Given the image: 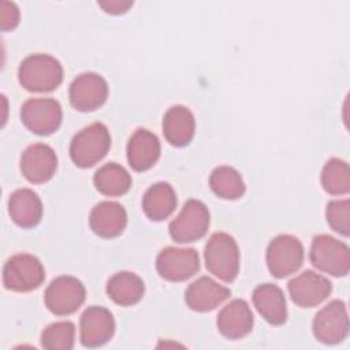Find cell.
<instances>
[{
  "label": "cell",
  "instance_id": "obj_1",
  "mask_svg": "<svg viewBox=\"0 0 350 350\" xmlns=\"http://www.w3.org/2000/svg\"><path fill=\"white\" fill-rule=\"evenodd\" d=\"M19 83L29 92L45 93L59 88L63 81V67L49 55L27 56L18 70Z\"/></svg>",
  "mask_w": 350,
  "mask_h": 350
},
{
  "label": "cell",
  "instance_id": "obj_2",
  "mask_svg": "<svg viewBox=\"0 0 350 350\" xmlns=\"http://www.w3.org/2000/svg\"><path fill=\"white\" fill-rule=\"evenodd\" d=\"M206 269L223 282H232L239 272V250L235 239L226 232H215L205 245Z\"/></svg>",
  "mask_w": 350,
  "mask_h": 350
},
{
  "label": "cell",
  "instance_id": "obj_3",
  "mask_svg": "<svg viewBox=\"0 0 350 350\" xmlns=\"http://www.w3.org/2000/svg\"><path fill=\"white\" fill-rule=\"evenodd\" d=\"M111 135L105 124L93 123L77 133L70 144V156L77 167L89 168L105 157Z\"/></svg>",
  "mask_w": 350,
  "mask_h": 350
},
{
  "label": "cell",
  "instance_id": "obj_4",
  "mask_svg": "<svg viewBox=\"0 0 350 350\" xmlns=\"http://www.w3.org/2000/svg\"><path fill=\"white\" fill-rule=\"evenodd\" d=\"M309 257L317 269L332 276H346L350 271L349 246L331 235H316Z\"/></svg>",
  "mask_w": 350,
  "mask_h": 350
},
{
  "label": "cell",
  "instance_id": "obj_5",
  "mask_svg": "<svg viewBox=\"0 0 350 350\" xmlns=\"http://www.w3.org/2000/svg\"><path fill=\"white\" fill-rule=\"evenodd\" d=\"M45 279V269L41 261L27 253L15 254L3 268L4 287L18 293H27L38 288Z\"/></svg>",
  "mask_w": 350,
  "mask_h": 350
},
{
  "label": "cell",
  "instance_id": "obj_6",
  "mask_svg": "<svg viewBox=\"0 0 350 350\" xmlns=\"http://www.w3.org/2000/svg\"><path fill=\"white\" fill-rule=\"evenodd\" d=\"M304 261V246L293 235H278L267 249V265L272 276L283 279L299 269Z\"/></svg>",
  "mask_w": 350,
  "mask_h": 350
},
{
  "label": "cell",
  "instance_id": "obj_7",
  "mask_svg": "<svg viewBox=\"0 0 350 350\" xmlns=\"http://www.w3.org/2000/svg\"><path fill=\"white\" fill-rule=\"evenodd\" d=\"M85 297L83 284L68 275L53 279L44 294L46 308L56 316H68L77 312L85 302Z\"/></svg>",
  "mask_w": 350,
  "mask_h": 350
},
{
  "label": "cell",
  "instance_id": "obj_8",
  "mask_svg": "<svg viewBox=\"0 0 350 350\" xmlns=\"http://www.w3.org/2000/svg\"><path fill=\"white\" fill-rule=\"evenodd\" d=\"M209 227V211L204 202L189 200L179 215L170 223V235L178 243H190L201 239Z\"/></svg>",
  "mask_w": 350,
  "mask_h": 350
},
{
  "label": "cell",
  "instance_id": "obj_9",
  "mask_svg": "<svg viewBox=\"0 0 350 350\" xmlns=\"http://www.w3.org/2000/svg\"><path fill=\"white\" fill-rule=\"evenodd\" d=\"M314 338L324 345H336L349 335V316L343 301L335 299L321 308L312 324Z\"/></svg>",
  "mask_w": 350,
  "mask_h": 350
},
{
  "label": "cell",
  "instance_id": "obj_10",
  "mask_svg": "<svg viewBox=\"0 0 350 350\" xmlns=\"http://www.w3.org/2000/svg\"><path fill=\"white\" fill-rule=\"evenodd\" d=\"M62 107L53 98H30L21 108L23 124L37 135H49L62 124Z\"/></svg>",
  "mask_w": 350,
  "mask_h": 350
},
{
  "label": "cell",
  "instance_id": "obj_11",
  "mask_svg": "<svg viewBox=\"0 0 350 350\" xmlns=\"http://www.w3.org/2000/svg\"><path fill=\"white\" fill-rule=\"evenodd\" d=\"M156 269L165 280L183 282L197 273L200 269V257L193 247L168 246L159 253Z\"/></svg>",
  "mask_w": 350,
  "mask_h": 350
},
{
  "label": "cell",
  "instance_id": "obj_12",
  "mask_svg": "<svg viewBox=\"0 0 350 350\" xmlns=\"http://www.w3.org/2000/svg\"><path fill=\"white\" fill-rule=\"evenodd\" d=\"M108 97L107 81L96 72H83L70 85V103L79 112L100 108Z\"/></svg>",
  "mask_w": 350,
  "mask_h": 350
},
{
  "label": "cell",
  "instance_id": "obj_13",
  "mask_svg": "<svg viewBox=\"0 0 350 350\" xmlns=\"http://www.w3.org/2000/svg\"><path fill=\"white\" fill-rule=\"evenodd\" d=\"M332 283L323 275L313 271H304L288 282L291 301L301 308H313L328 298Z\"/></svg>",
  "mask_w": 350,
  "mask_h": 350
},
{
  "label": "cell",
  "instance_id": "obj_14",
  "mask_svg": "<svg viewBox=\"0 0 350 350\" xmlns=\"http://www.w3.org/2000/svg\"><path fill=\"white\" fill-rule=\"evenodd\" d=\"M115 332L112 313L103 306L88 308L79 321V339L85 347H98L109 342Z\"/></svg>",
  "mask_w": 350,
  "mask_h": 350
},
{
  "label": "cell",
  "instance_id": "obj_15",
  "mask_svg": "<svg viewBox=\"0 0 350 350\" xmlns=\"http://www.w3.org/2000/svg\"><path fill=\"white\" fill-rule=\"evenodd\" d=\"M57 157L46 144H33L21 157V171L30 183H45L56 172Z\"/></svg>",
  "mask_w": 350,
  "mask_h": 350
},
{
  "label": "cell",
  "instance_id": "obj_16",
  "mask_svg": "<svg viewBox=\"0 0 350 350\" xmlns=\"http://www.w3.org/2000/svg\"><path fill=\"white\" fill-rule=\"evenodd\" d=\"M217 329L227 339H242L252 332L254 317L243 299H232L217 314Z\"/></svg>",
  "mask_w": 350,
  "mask_h": 350
},
{
  "label": "cell",
  "instance_id": "obj_17",
  "mask_svg": "<svg viewBox=\"0 0 350 350\" xmlns=\"http://www.w3.org/2000/svg\"><path fill=\"white\" fill-rule=\"evenodd\" d=\"M230 295V288L208 276H201L189 284L185 291V301L196 312H209L216 309Z\"/></svg>",
  "mask_w": 350,
  "mask_h": 350
},
{
  "label": "cell",
  "instance_id": "obj_18",
  "mask_svg": "<svg viewBox=\"0 0 350 350\" xmlns=\"http://www.w3.org/2000/svg\"><path fill=\"white\" fill-rule=\"evenodd\" d=\"M160 157V141L146 129H137L127 144V160L134 171L152 168Z\"/></svg>",
  "mask_w": 350,
  "mask_h": 350
},
{
  "label": "cell",
  "instance_id": "obj_19",
  "mask_svg": "<svg viewBox=\"0 0 350 350\" xmlns=\"http://www.w3.org/2000/svg\"><path fill=\"white\" fill-rule=\"evenodd\" d=\"M89 223L96 235L101 238H115L126 228L127 213L120 204L103 201L92 209Z\"/></svg>",
  "mask_w": 350,
  "mask_h": 350
},
{
  "label": "cell",
  "instance_id": "obj_20",
  "mask_svg": "<svg viewBox=\"0 0 350 350\" xmlns=\"http://www.w3.org/2000/svg\"><path fill=\"white\" fill-rule=\"evenodd\" d=\"M196 131L194 115L183 105H174L167 109L163 118V134L165 139L176 148L191 142Z\"/></svg>",
  "mask_w": 350,
  "mask_h": 350
},
{
  "label": "cell",
  "instance_id": "obj_21",
  "mask_svg": "<svg viewBox=\"0 0 350 350\" xmlns=\"http://www.w3.org/2000/svg\"><path fill=\"white\" fill-rule=\"evenodd\" d=\"M253 304L264 320L280 325L287 320V304L280 287L272 283L260 284L253 291Z\"/></svg>",
  "mask_w": 350,
  "mask_h": 350
},
{
  "label": "cell",
  "instance_id": "obj_22",
  "mask_svg": "<svg viewBox=\"0 0 350 350\" xmlns=\"http://www.w3.org/2000/svg\"><path fill=\"white\" fill-rule=\"evenodd\" d=\"M8 212L15 224L23 228H31L41 221L42 202L33 190L19 189L8 200Z\"/></svg>",
  "mask_w": 350,
  "mask_h": 350
},
{
  "label": "cell",
  "instance_id": "obj_23",
  "mask_svg": "<svg viewBox=\"0 0 350 350\" xmlns=\"http://www.w3.org/2000/svg\"><path fill=\"white\" fill-rule=\"evenodd\" d=\"M178 204L175 190L167 182H157L150 186L142 198V209L153 221L165 220L172 215Z\"/></svg>",
  "mask_w": 350,
  "mask_h": 350
},
{
  "label": "cell",
  "instance_id": "obj_24",
  "mask_svg": "<svg viewBox=\"0 0 350 350\" xmlns=\"http://www.w3.org/2000/svg\"><path fill=\"white\" fill-rule=\"evenodd\" d=\"M145 293L142 279L133 272H118L107 283L108 297L120 306H133L138 304Z\"/></svg>",
  "mask_w": 350,
  "mask_h": 350
},
{
  "label": "cell",
  "instance_id": "obj_25",
  "mask_svg": "<svg viewBox=\"0 0 350 350\" xmlns=\"http://www.w3.org/2000/svg\"><path fill=\"white\" fill-rule=\"evenodd\" d=\"M93 183L101 194L108 197H119L130 190L131 176L122 165L108 163L96 171Z\"/></svg>",
  "mask_w": 350,
  "mask_h": 350
},
{
  "label": "cell",
  "instance_id": "obj_26",
  "mask_svg": "<svg viewBox=\"0 0 350 350\" xmlns=\"http://www.w3.org/2000/svg\"><path fill=\"white\" fill-rule=\"evenodd\" d=\"M209 186L217 197L224 200H238L246 190L241 174L228 165H221L212 171Z\"/></svg>",
  "mask_w": 350,
  "mask_h": 350
},
{
  "label": "cell",
  "instance_id": "obj_27",
  "mask_svg": "<svg viewBox=\"0 0 350 350\" xmlns=\"http://www.w3.org/2000/svg\"><path fill=\"white\" fill-rule=\"evenodd\" d=\"M323 189L332 196H342L350 191V170L346 161L331 159L321 171Z\"/></svg>",
  "mask_w": 350,
  "mask_h": 350
},
{
  "label": "cell",
  "instance_id": "obj_28",
  "mask_svg": "<svg viewBox=\"0 0 350 350\" xmlns=\"http://www.w3.org/2000/svg\"><path fill=\"white\" fill-rule=\"evenodd\" d=\"M75 340V327L71 321H57L49 324L42 335L41 345L48 350H70Z\"/></svg>",
  "mask_w": 350,
  "mask_h": 350
},
{
  "label": "cell",
  "instance_id": "obj_29",
  "mask_svg": "<svg viewBox=\"0 0 350 350\" xmlns=\"http://www.w3.org/2000/svg\"><path fill=\"white\" fill-rule=\"evenodd\" d=\"M327 223L329 227L343 235L349 237L350 234V202L349 200H335L328 202L325 211Z\"/></svg>",
  "mask_w": 350,
  "mask_h": 350
},
{
  "label": "cell",
  "instance_id": "obj_30",
  "mask_svg": "<svg viewBox=\"0 0 350 350\" xmlns=\"http://www.w3.org/2000/svg\"><path fill=\"white\" fill-rule=\"evenodd\" d=\"M1 30H12L19 23V10L14 3L1 1Z\"/></svg>",
  "mask_w": 350,
  "mask_h": 350
},
{
  "label": "cell",
  "instance_id": "obj_31",
  "mask_svg": "<svg viewBox=\"0 0 350 350\" xmlns=\"http://www.w3.org/2000/svg\"><path fill=\"white\" fill-rule=\"evenodd\" d=\"M98 5L108 14L119 15V14H124L133 5V1H130V0H109V1H100Z\"/></svg>",
  "mask_w": 350,
  "mask_h": 350
}]
</instances>
